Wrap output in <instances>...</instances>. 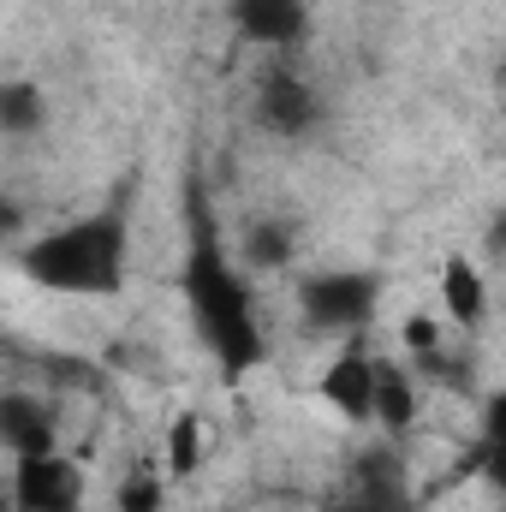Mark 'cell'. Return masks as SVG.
Wrapping results in <instances>:
<instances>
[{
  "mask_svg": "<svg viewBox=\"0 0 506 512\" xmlns=\"http://www.w3.org/2000/svg\"><path fill=\"white\" fill-rule=\"evenodd\" d=\"M42 126H48V96L30 78H6L0 84V131L12 143H24V137H36Z\"/></svg>",
  "mask_w": 506,
  "mask_h": 512,
  "instance_id": "obj_11",
  "label": "cell"
},
{
  "mask_svg": "<svg viewBox=\"0 0 506 512\" xmlns=\"http://www.w3.org/2000/svg\"><path fill=\"white\" fill-rule=\"evenodd\" d=\"M203 459H209V423H203V411H179V417L167 423V453H161V471H167L173 483H185Z\"/></svg>",
  "mask_w": 506,
  "mask_h": 512,
  "instance_id": "obj_10",
  "label": "cell"
},
{
  "mask_svg": "<svg viewBox=\"0 0 506 512\" xmlns=\"http://www.w3.org/2000/svg\"><path fill=\"white\" fill-rule=\"evenodd\" d=\"M435 298H441V316H447L459 334L483 328V322H489V274H483V262L465 256V251L447 256L441 274H435Z\"/></svg>",
  "mask_w": 506,
  "mask_h": 512,
  "instance_id": "obj_8",
  "label": "cell"
},
{
  "mask_svg": "<svg viewBox=\"0 0 506 512\" xmlns=\"http://www.w3.org/2000/svg\"><path fill=\"white\" fill-rule=\"evenodd\" d=\"M256 126L274 137H304L322 126V96L310 90V78L286 60H274L256 84Z\"/></svg>",
  "mask_w": 506,
  "mask_h": 512,
  "instance_id": "obj_5",
  "label": "cell"
},
{
  "mask_svg": "<svg viewBox=\"0 0 506 512\" xmlns=\"http://www.w3.org/2000/svg\"><path fill=\"white\" fill-rule=\"evenodd\" d=\"M477 435H489V441H506V382L483 399V423H477Z\"/></svg>",
  "mask_w": 506,
  "mask_h": 512,
  "instance_id": "obj_12",
  "label": "cell"
},
{
  "mask_svg": "<svg viewBox=\"0 0 506 512\" xmlns=\"http://www.w3.org/2000/svg\"><path fill=\"white\" fill-rule=\"evenodd\" d=\"M233 30L262 54H292L310 36V0H233Z\"/></svg>",
  "mask_w": 506,
  "mask_h": 512,
  "instance_id": "obj_7",
  "label": "cell"
},
{
  "mask_svg": "<svg viewBox=\"0 0 506 512\" xmlns=\"http://www.w3.org/2000/svg\"><path fill=\"white\" fill-rule=\"evenodd\" d=\"M376 364L381 352H370L364 340H346L322 370V405L346 423H370L376 417Z\"/></svg>",
  "mask_w": 506,
  "mask_h": 512,
  "instance_id": "obj_6",
  "label": "cell"
},
{
  "mask_svg": "<svg viewBox=\"0 0 506 512\" xmlns=\"http://www.w3.org/2000/svg\"><path fill=\"white\" fill-rule=\"evenodd\" d=\"M251 280H256L251 268L233 262L209 233L191 239V256H185V310H191L197 346L221 370H251L256 358H262V346H268Z\"/></svg>",
  "mask_w": 506,
  "mask_h": 512,
  "instance_id": "obj_2",
  "label": "cell"
},
{
  "mask_svg": "<svg viewBox=\"0 0 506 512\" xmlns=\"http://www.w3.org/2000/svg\"><path fill=\"white\" fill-rule=\"evenodd\" d=\"M489 251H495V262H506V215L489 227Z\"/></svg>",
  "mask_w": 506,
  "mask_h": 512,
  "instance_id": "obj_13",
  "label": "cell"
},
{
  "mask_svg": "<svg viewBox=\"0 0 506 512\" xmlns=\"http://www.w3.org/2000/svg\"><path fill=\"white\" fill-rule=\"evenodd\" d=\"M292 251H298V239H292L286 215H262V221H251V227L239 233V262H245L251 274H274V268H286Z\"/></svg>",
  "mask_w": 506,
  "mask_h": 512,
  "instance_id": "obj_9",
  "label": "cell"
},
{
  "mask_svg": "<svg viewBox=\"0 0 506 512\" xmlns=\"http://www.w3.org/2000/svg\"><path fill=\"white\" fill-rule=\"evenodd\" d=\"M12 512H90V465L72 447L12 459Z\"/></svg>",
  "mask_w": 506,
  "mask_h": 512,
  "instance_id": "obj_4",
  "label": "cell"
},
{
  "mask_svg": "<svg viewBox=\"0 0 506 512\" xmlns=\"http://www.w3.org/2000/svg\"><path fill=\"white\" fill-rule=\"evenodd\" d=\"M495 512H506V501H495Z\"/></svg>",
  "mask_w": 506,
  "mask_h": 512,
  "instance_id": "obj_14",
  "label": "cell"
},
{
  "mask_svg": "<svg viewBox=\"0 0 506 512\" xmlns=\"http://www.w3.org/2000/svg\"><path fill=\"white\" fill-rule=\"evenodd\" d=\"M12 268L48 298H72V304L120 298L131 280V215L120 203H108L60 227H42L36 239L12 245Z\"/></svg>",
  "mask_w": 506,
  "mask_h": 512,
  "instance_id": "obj_1",
  "label": "cell"
},
{
  "mask_svg": "<svg viewBox=\"0 0 506 512\" xmlns=\"http://www.w3.org/2000/svg\"><path fill=\"white\" fill-rule=\"evenodd\" d=\"M292 310H298L304 334H316V340H334V346L364 340V328L381 310V280L364 274V268H322V274L298 280Z\"/></svg>",
  "mask_w": 506,
  "mask_h": 512,
  "instance_id": "obj_3",
  "label": "cell"
}]
</instances>
